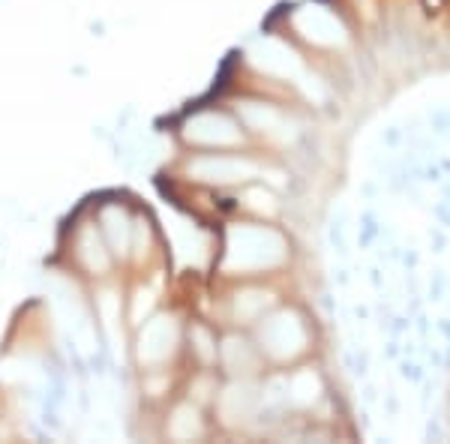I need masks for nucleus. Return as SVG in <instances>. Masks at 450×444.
Returning a JSON list of instances; mask_svg holds the SVG:
<instances>
[{"label":"nucleus","instance_id":"nucleus-1","mask_svg":"<svg viewBox=\"0 0 450 444\" xmlns=\"http://www.w3.org/2000/svg\"><path fill=\"white\" fill-rule=\"evenodd\" d=\"M402 375H405V379H412V381H417L420 379V367H414V363H402Z\"/></svg>","mask_w":450,"mask_h":444},{"label":"nucleus","instance_id":"nucleus-2","mask_svg":"<svg viewBox=\"0 0 450 444\" xmlns=\"http://www.w3.org/2000/svg\"><path fill=\"white\" fill-rule=\"evenodd\" d=\"M441 286H444L441 274H435V279H432V300H439V298H441Z\"/></svg>","mask_w":450,"mask_h":444},{"label":"nucleus","instance_id":"nucleus-3","mask_svg":"<svg viewBox=\"0 0 450 444\" xmlns=\"http://www.w3.org/2000/svg\"><path fill=\"white\" fill-rule=\"evenodd\" d=\"M427 435H429V438H441V429H439V423H432V421H429V426H427Z\"/></svg>","mask_w":450,"mask_h":444},{"label":"nucleus","instance_id":"nucleus-4","mask_svg":"<svg viewBox=\"0 0 450 444\" xmlns=\"http://www.w3.org/2000/svg\"><path fill=\"white\" fill-rule=\"evenodd\" d=\"M441 330H444V336L450 340V321H441Z\"/></svg>","mask_w":450,"mask_h":444}]
</instances>
